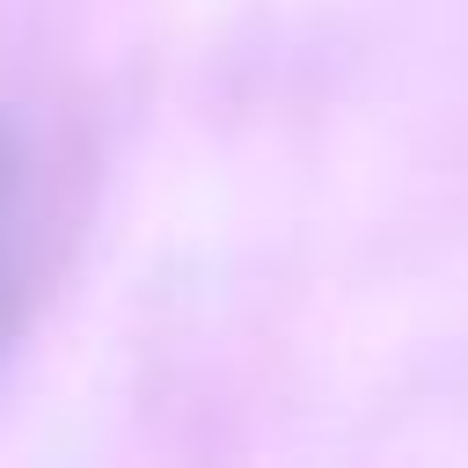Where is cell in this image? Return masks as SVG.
Wrapping results in <instances>:
<instances>
[{
	"instance_id": "6da1fadb",
	"label": "cell",
	"mask_w": 468,
	"mask_h": 468,
	"mask_svg": "<svg viewBox=\"0 0 468 468\" xmlns=\"http://www.w3.org/2000/svg\"><path fill=\"white\" fill-rule=\"evenodd\" d=\"M51 176L58 168H51L44 132L15 102H0V366L22 344V329L44 300L51 256H58V183Z\"/></svg>"
}]
</instances>
